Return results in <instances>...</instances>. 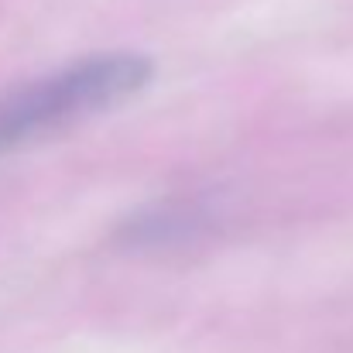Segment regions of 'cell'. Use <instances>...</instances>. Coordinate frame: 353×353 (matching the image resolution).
<instances>
[{
  "label": "cell",
  "mask_w": 353,
  "mask_h": 353,
  "mask_svg": "<svg viewBox=\"0 0 353 353\" xmlns=\"http://www.w3.org/2000/svg\"><path fill=\"white\" fill-rule=\"evenodd\" d=\"M151 76H154L151 59L117 52V55L83 59L38 83L17 86L0 97V151L28 141L48 123L114 107L123 97L148 86Z\"/></svg>",
  "instance_id": "1"
}]
</instances>
